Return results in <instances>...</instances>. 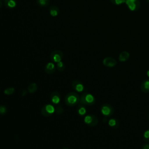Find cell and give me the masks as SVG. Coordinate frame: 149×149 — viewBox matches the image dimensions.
I'll return each instance as SVG.
<instances>
[{
    "mask_svg": "<svg viewBox=\"0 0 149 149\" xmlns=\"http://www.w3.org/2000/svg\"><path fill=\"white\" fill-rule=\"evenodd\" d=\"M143 87L147 91H149V80H146L143 82Z\"/></svg>",
    "mask_w": 149,
    "mask_h": 149,
    "instance_id": "cell-23",
    "label": "cell"
},
{
    "mask_svg": "<svg viewBox=\"0 0 149 149\" xmlns=\"http://www.w3.org/2000/svg\"><path fill=\"white\" fill-rule=\"evenodd\" d=\"M110 2L115 5H120L125 3L126 0H109Z\"/></svg>",
    "mask_w": 149,
    "mask_h": 149,
    "instance_id": "cell-20",
    "label": "cell"
},
{
    "mask_svg": "<svg viewBox=\"0 0 149 149\" xmlns=\"http://www.w3.org/2000/svg\"><path fill=\"white\" fill-rule=\"evenodd\" d=\"M56 68L59 72H62L65 69V65L62 61H60L56 64Z\"/></svg>",
    "mask_w": 149,
    "mask_h": 149,
    "instance_id": "cell-18",
    "label": "cell"
},
{
    "mask_svg": "<svg viewBox=\"0 0 149 149\" xmlns=\"http://www.w3.org/2000/svg\"><path fill=\"white\" fill-rule=\"evenodd\" d=\"M84 122L87 125L91 126H94L97 125L98 123V119L94 115H87L85 116L84 119Z\"/></svg>",
    "mask_w": 149,
    "mask_h": 149,
    "instance_id": "cell-6",
    "label": "cell"
},
{
    "mask_svg": "<svg viewBox=\"0 0 149 149\" xmlns=\"http://www.w3.org/2000/svg\"><path fill=\"white\" fill-rule=\"evenodd\" d=\"M95 102V100L94 97L92 94L88 93H84L81 95L79 103L83 105H93Z\"/></svg>",
    "mask_w": 149,
    "mask_h": 149,
    "instance_id": "cell-2",
    "label": "cell"
},
{
    "mask_svg": "<svg viewBox=\"0 0 149 149\" xmlns=\"http://www.w3.org/2000/svg\"><path fill=\"white\" fill-rule=\"evenodd\" d=\"M62 149H69V148H68V147H64V148H63Z\"/></svg>",
    "mask_w": 149,
    "mask_h": 149,
    "instance_id": "cell-30",
    "label": "cell"
},
{
    "mask_svg": "<svg viewBox=\"0 0 149 149\" xmlns=\"http://www.w3.org/2000/svg\"><path fill=\"white\" fill-rule=\"evenodd\" d=\"M50 100L52 104L57 105L58 104L61 100V96L59 92L58 91H53L50 94Z\"/></svg>",
    "mask_w": 149,
    "mask_h": 149,
    "instance_id": "cell-7",
    "label": "cell"
},
{
    "mask_svg": "<svg viewBox=\"0 0 149 149\" xmlns=\"http://www.w3.org/2000/svg\"><path fill=\"white\" fill-rule=\"evenodd\" d=\"M7 108L4 105H0V115H5L7 112Z\"/></svg>",
    "mask_w": 149,
    "mask_h": 149,
    "instance_id": "cell-22",
    "label": "cell"
},
{
    "mask_svg": "<svg viewBox=\"0 0 149 149\" xmlns=\"http://www.w3.org/2000/svg\"><path fill=\"white\" fill-rule=\"evenodd\" d=\"M37 89H38V86L36 83H30L27 87V91L30 93H35L37 90Z\"/></svg>",
    "mask_w": 149,
    "mask_h": 149,
    "instance_id": "cell-14",
    "label": "cell"
},
{
    "mask_svg": "<svg viewBox=\"0 0 149 149\" xmlns=\"http://www.w3.org/2000/svg\"><path fill=\"white\" fill-rule=\"evenodd\" d=\"M77 112L78 113V114L80 116H83L86 114V109L85 108V107L83 106V105L80 104L78 106L77 109Z\"/></svg>",
    "mask_w": 149,
    "mask_h": 149,
    "instance_id": "cell-16",
    "label": "cell"
},
{
    "mask_svg": "<svg viewBox=\"0 0 149 149\" xmlns=\"http://www.w3.org/2000/svg\"><path fill=\"white\" fill-rule=\"evenodd\" d=\"M56 67L54 63L48 62L47 63L44 67V71L46 73L48 74H51L55 72Z\"/></svg>",
    "mask_w": 149,
    "mask_h": 149,
    "instance_id": "cell-10",
    "label": "cell"
},
{
    "mask_svg": "<svg viewBox=\"0 0 149 149\" xmlns=\"http://www.w3.org/2000/svg\"><path fill=\"white\" fill-rule=\"evenodd\" d=\"M72 88L77 92H81L84 90V86L82 83L77 80H73L72 83Z\"/></svg>",
    "mask_w": 149,
    "mask_h": 149,
    "instance_id": "cell-9",
    "label": "cell"
},
{
    "mask_svg": "<svg viewBox=\"0 0 149 149\" xmlns=\"http://www.w3.org/2000/svg\"><path fill=\"white\" fill-rule=\"evenodd\" d=\"M15 89L13 87H8L3 91V93L6 95H12L15 92Z\"/></svg>",
    "mask_w": 149,
    "mask_h": 149,
    "instance_id": "cell-19",
    "label": "cell"
},
{
    "mask_svg": "<svg viewBox=\"0 0 149 149\" xmlns=\"http://www.w3.org/2000/svg\"><path fill=\"white\" fill-rule=\"evenodd\" d=\"M49 13L52 16L55 17L59 15V9L55 5H51L49 7Z\"/></svg>",
    "mask_w": 149,
    "mask_h": 149,
    "instance_id": "cell-11",
    "label": "cell"
},
{
    "mask_svg": "<svg viewBox=\"0 0 149 149\" xmlns=\"http://www.w3.org/2000/svg\"><path fill=\"white\" fill-rule=\"evenodd\" d=\"M6 1V0H3V1Z\"/></svg>",
    "mask_w": 149,
    "mask_h": 149,
    "instance_id": "cell-32",
    "label": "cell"
},
{
    "mask_svg": "<svg viewBox=\"0 0 149 149\" xmlns=\"http://www.w3.org/2000/svg\"><path fill=\"white\" fill-rule=\"evenodd\" d=\"M147 75L148 76V77H149V70H148L147 72Z\"/></svg>",
    "mask_w": 149,
    "mask_h": 149,
    "instance_id": "cell-29",
    "label": "cell"
},
{
    "mask_svg": "<svg viewBox=\"0 0 149 149\" xmlns=\"http://www.w3.org/2000/svg\"><path fill=\"white\" fill-rule=\"evenodd\" d=\"M55 112L58 115H61L63 112V108L61 105H58L55 109Z\"/></svg>",
    "mask_w": 149,
    "mask_h": 149,
    "instance_id": "cell-21",
    "label": "cell"
},
{
    "mask_svg": "<svg viewBox=\"0 0 149 149\" xmlns=\"http://www.w3.org/2000/svg\"><path fill=\"white\" fill-rule=\"evenodd\" d=\"M36 2L41 7H46L49 5L50 0H36Z\"/></svg>",
    "mask_w": 149,
    "mask_h": 149,
    "instance_id": "cell-17",
    "label": "cell"
},
{
    "mask_svg": "<svg viewBox=\"0 0 149 149\" xmlns=\"http://www.w3.org/2000/svg\"><path fill=\"white\" fill-rule=\"evenodd\" d=\"M16 2L15 0H6L4 1V5L6 8L11 9L16 6Z\"/></svg>",
    "mask_w": 149,
    "mask_h": 149,
    "instance_id": "cell-13",
    "label": "cell"
},
{
    "mask_svg": "<svg viewBox=\"0 0 149 149\" xmlns=\"http://www.w3.org/2000/svg\"><path fill=\"white\" fill-rule=\"evenodd\" d=\"M55 108L51 104H45L42 106L41 109V113L45 117L51 116L55 112Z\"/></svg>",
    "mask_w": 149,
    "mask_h": 149,
    "instance_id": "cell-3",
    "label": "cell"
},
{
    "mask_svg": "<svg viewBox=\"0 0 149 149\" xmlns=\"http://www.w3.org/2000/svg\"><path fill=\"white\" fill-rule=\"evenodd\" d=\"M27 91H27V90H23L22 91V96H25V95H26L27 94Z\"/></svg>",
    "mask_w": 149,
    "mask_h": 149,
    "instance_id": "cell-26",
    "label": "cell"
},
{
    "mask_svg": "<svg viewBox=\"0 0 149 149\" xmlns=\"http://www.w3.org/2000/svg\"><path fill=\"white\" fill-rule=\"evenodd\" d=\"M144 137L145 139H149V130H147L144 132Z\"/></svg>",
    "mask_w": 149,
    "mask_h": 149,
    "instance_id": "cell-25",
    "label": "cell"
},
{
    "mask_svg": "<svg viewBox=\"0 0 149 149\" xmlns=\"http://www.w3.org/2000/svg\"><path fill=\"white\" fill-rule=\"evenodd\" d=\"M80 98L75 92L68 93L65 97V102L69 107H73L80 102Z\"/></svg>",
    "mask_w": 149,
    "mask_h": 149,
    "instance_id": "cell-1",
    "label": "cell"
},
{
    "mask_svg": "<svg viewBox=\"0 0 149 149\" xmlns=\"http://www.w3.org/2000/svg\"><path fill=\"white\" fill-rule=\"evenodd\" d=\"M63 58V54L61 50L53 51L50 54V59L54 62L58 63L62 61Z\"/></svg>",
    "mask_w": 149,
    "mask_h": 149,
    "instance_id": "cell-5",
    "label": "cell"
},
{
    "mask_svg": "<svg viewBox=\"0 0 149 149\" xmlns=\"http://www.w3.org/2000/svg\"><path fill=\"white\" fill-rule=\"evenodd\" d=\"M143 149H149V145L148 144H146L143 146Z\"/></svg>",
    "mask_w": 149,
    "mask_h": 149,
    "instance_id": "cell-27",
    "label": "cell"
},
{
    "mask_svg": "<svg viewBox=\"0 0 149 149\" xmlns=\"http://www.w3.org/2000/svg\"><path fill=\"white\" fill-rule=\"evenodd\" d=\"M2 6V0H0V9L1 8Z\"/></svg>",
    "mask_w": 149,
    "mask_h": 149,
    "instance_id": "cell-28",
    "label": "cell"
},
{
    "mask_svg": "<svg viewBox=\"0 0 149 149\" xmlns=\"http://www.w3.org/2000/svg\"><path fill=\"white\" fill-rule=\"evenodd\" d=\"M102 63L105 66L109 67V68H112V67L115 66L117 63L115 59H113V58H111V57H106V58H105L103 59Z\"/></svg>",
    "mask_w": 149,
    "mask_h": 149,
    "instance_id": "cell-8",
    "label": "cell"
},
{
    "mask_svg": "<svg viewBox=\"0 0 149 149\" xmlns=\"http://www.w3.org/2000/svg\"><path fill=\"white\" fill-rule=\"evenodd\" d=\"M101 113L105 116H108L110 115L111 111V108H109V107L108 105H104L101 108Z\"/></svg>",
    "mask_w": 149,
    "mask_h": 149,
    "instance_id": "cell-15",
    "label": "cell"
},
{
    "mask_svg": "<svg viewBox=\"0 0 149 149\" xmlns=\"http://www.w3.org/2000/svg\"><path fill=\"white\" fill-rule=\"evenodd\" d=\"M146 1H147V2L148 3H149V0H146Z\"/></svg>",
    "mask_w": 149,
    "mask_h": 149,
    "instance_id": "cell-31",
    "label": "cell"
},
{
    "mask_svg": "<svg viewBox=\"0 0 149 149\" xmlns=\"http://www.w3.org/2000/svg\"><path fill=\"white\" fill-rule=\"evenodd\" d=\"M116 120L114 119H111L108 121V125L110 126H114L116 125Z\"/></svg>",
    "mask_w": 149,
    "mask_h": 149,
    "instance_id": "cell-24",
    "label": "cell"
},
{
    "mask_svg": "<svg viewBox=\"0 0 149 149\" xmlns=\"http://www.w3.org/2000/svg\"><path fill=\"white\" fill-rule=\"evenodd\" d=\"M125 4L130 11L138 10L141 5L140 1L139 0H126Z\"/></svg>",
    "mask_w": 149,
    "mask_h": 149,
    "instance_id": "cell-4",
    "label": "cell"
},
{
    "mask_svg": "<svg viewBox=\"0 0 149 149\" xmlns=\"http://www.w3.org/2000/svg\"><path fill=\"white\" fill-rule=\"evenodd\" d=\"M130 56V54L126 51H122L119 55V60L120 62H125L126 61Z\"/></svg>",
    "mask_w": 149,
    "mask_h": 149,
    "instance_id": "cell-12",
    "label": "cell"
}]
</instances>
